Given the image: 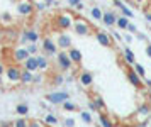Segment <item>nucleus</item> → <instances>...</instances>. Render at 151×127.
<instances>
[{
  "label": "nucleus",
  "instance_id": "1",
  "mask_svg": "<svg viewBox=\"0 0 151 127\" xmlns=\"http://www.w3.org/2000/svg\"><path fill=\"white\" fill-rule=\"evenodd\" d=\"M73 24H75V17L71 12H60L56 15V26L63 31L73 29Z\"/></svg>",
  "mask_w": 151,
  "mask_h": 127
},
{
  "label": "nucleus",
  "instance_id": "2",
  "mask_svg": "<svg viewBox=\"0 0 151 127\" xmlns=\"http://www.w3.org/2000/svg\"><path fill=\"white\" fill-rule=\"evenodd\" d=\"M15 10L21 17H31L36 10V5L31 0H19L17 5H15Z\"/></svg>",
  "mask_w": 151,
  "mask_h": 127
},
{
  "label": "nucleus",
  "instance_id": "3",
  "mask_svg": "<svg viewBox=\"0 0 151 127\" xmlns=\"http://www.w3.org/2000/svg\"><path fill=\"white\" fill-rule=\"evenodd\" d=\"M56 63H58V66H60L61 71H68L70 68L75 65L73 60L70 58V54L66 53V49H63V51H60V53L56 54Z\"/></svg>",
  "mask_w": 151,
  "mask_h": 127
},
{
  "label": "nucleus",
  "instance_id": "4",
  "mask_svg": "<svg viewBox=\"0 0 151 127\" xmlns=\"http://www.w3.org/2000/svg\"><path fill=\"white\" fill-rule=\"evenodd\" d=\"M21 75H22V70L17 65H10L5 70V78H7L9 83H21Z\"/></svg>",
  "mask_w": 151,
  "mask_h": 127
},
{
  "label": "nucleus",
  "instance_id": "5",
  "mask_svg": "<svg viewBox=\"0 0 151 127\" xmlns=\"http://www.w3.org/2000/svg\"><path fill=\"white\" fill-rule=\"evenodd\" d=\"M73 31H75L78 36H88L92 32V27L87 20L80 19V17H76L75 19V24H73Z\"/></svg>",
  "mask_w": 151,
  "mask_h": 127
},
{
  "label": "nucleus",
  "instance_id": "6",
  "mask_svg": "<svg viewBox=\"0 0 151 127\" xmlns=\"http://www.w3.org/2000/svg\"><path fill=\"white\" fill-rule=\"evenodd\" d=\"M41 47H42V53L48 54V56H53V54H58V53H60V51H58V49H60L58 42H56V41H53L51 37H46V39H42Z\"/></svg>",
  "mask_w": 151,
  "mask_h": 127
},
{
  "label": "nucleus",
  "instance_id": "7",
  "mask_svg": "<svg viewBox=\"0 0 151 127\" xmlns=\"http://www.w3.org/2000/svg\"><path fill=\"white\" fill-rule=\"evenodd\" d=\"M70 98L68 93L65 92H53V93H48L46 95V100L53 105H63V102H66Z\"/></svg>",
  "mask_w": 151,
  "mask_h": 127
},
{
  "label": "nucleus",
  "instance_id": "8",
  "mask_svg": "<svg viewBox=\"0 0 151 127\" xmlns=\"http://www.w3.org/2000/svg\"><path fill=\"white\" fill-rule=\"evenodd\" d=\"M29 56H31V53H29L27 46H26V47H24V46L15 47L14 53H12V58H14L15 63H24V61H26V60L29 58Z\"/></svg>",
  "mask_w": 151,
  "mask_h": 127
},
{
  "label": "nucleus",
  "instance_id": "9",
  "mask_svg": "<svg viewBox=\"0 0 151 127\" xmlns=\"http://www.w3.org/2000/svg\"><path fill=\"white\" fill-rule=\"evenodd\" d=\"M141 78H143V76H139L134 68H132V70H127V80H129V83L134 88H143V80H141Z\"/></svg>",
  "mask_w": 151,
  "mask_h": 127
},
{
  "label": "nucleus",
  "instance_id": "10",
  "mask_svg": "<svg viewBox=\"0 0 151 127\" xmlns=\"http://www.w3.org/2000/svg\"><path fill=\"white\" fill-rule=\"evenodd\" d=\"M22 41H24V42H37V41H39V32H37L36 29L22 31Z\"/></svg>",
  "mask_w": 151,
  "mask_h": 127
},
{
  "label": "nucleus",
  "instance_id": "11",
  "mask_svg": "<svg viewBox=\"0 0 151 127\" xmlns=\"http://www.w3.org/2000/svg\"><path fill=\"white\" fill-rule=\"evenodd\" d=\"M95 37H97V42H99L100 46H104V47H110V46H112V39H110V34L104 32V31H99V32L95 34Z\"/></svg>",
  "mask_w": 151,
  "mask_h": 127
},
{
  "label": "nucleus",
  "instance_id": "12",
  "mask_svg": "<svg viewBox=\"0 0 151 127\" xmlns=\"http://www.w3.org/2000/svg\"><path fill=\"white\" fill-rule=\"evenodd\" d=\"M78 81H80V85H82V87L88 88L90 85H93V73H92V71H82Z\"/></svg>",
  "mask_w": 151,
  "mask_h": 127
},
{
  "label": "nucleus",
  "instance_id": "13",
  "mask_svg": "<svg viewBox=\"0 0 151 127\" xmlns=\"http://www.w3.org/2000/svg\"><path fill=\"white\" fill-rule=\"evenodd\" d=\"M117 15L116 12H112V10H107V12H104V17H102V22L105 24L107 27H112V26H116V22H117Z\"/></svg>",
  "mask_w": 151,
  "mask_h": 127
},
{
  "label": "nucleus",
  "instance_id": "14",
  "mask_svg": "<svg viewBox=\"0 0 151 127\" xmlns=\"http://www.w3.org/2000/svg\"><path fill=\"white\" fill-rule=\"evenodd\" d=\"M56 42H58L60 49H70L71 47V37H70L68 34H60Z\"/></svg>",
  "mask_w": 151,
  "mask_h": 127
},
{
  "label": "nucleus",
  "instance_id": "15",
  "mask_svg": "<svg viewBox=\"0 0 151 127\" xmlns=\"http://www.w3.org/2000/svg\"><path fill=\"white\" fill-rule=\"evenodd\" d=\"M22 65H24L26 70H31V71H37V70H39V68H37V58H36V54H31Z\"/></svg>",
  "mask_w": 151,
  "mask_h": 127
},
{
  "label": "nucleus",
  "instance_id": "16",
  "mask_svg": "<svg viewBox=\"0 0 151 127\" xmlns=\"http://www.w3.org/2000/svg\"><path fill=\"white\" fill-rule=\"evenodd\" d=\"M68 54H70V58L73 60V63H75V65H80V63H82L83 54H82V51H80V49H76V47H70Z\"/></svg>",
  "mask_w": 151,
  "mask_h": 127
},
{
  "label": "nucleus",
  "instance_id": "17",
  "mask_svg": "<svg viewBox=\"0 0 151 127\" xmlns=\"http://www.w3.org/2000/svg\"><path fill=\"white\" fill-rule=\"evenodd\" d=\"M32 73H34V71L24 68V70H22V75H21V83H24V85H26V83H34V75Z\"/></svg>",
  "mask_w": 151,
  "mask_h": 127
},
{
  "label": "nucleus",
  "instance_id": "18",
  "mask_svg": "<svg viewBox=\"0 0 151 127\" xmlns=\"http://www.w3.org/2000/svg\"><path fill=\"white\" fill-rule=\"evenodd\" d=\"M36 58H37V68H39V71L48 70L49 63H48V58H46L44 54H36Z\"/></svg>",
  "mask_w": 151,
  "mask_h": 127
},
{
  "label": "nucleus",
  "instance_id": "19",
  "mask_svg": "<svg viewBox=\"0 0 151 127\" xmlns=\"http://www.w3.org/2000/svg\"><path fill=\"white\" fill-rule=\"evenodd\" d=\"M129 17L127 15H124V14H121L119 17H117V22H116V26L119 27V29H127L129 27Z\"/></svg>",
  "mask_w": 151,
  "mask_h": 127
},
{
  "label": "nucleus",
  "instance_id": "20",
  "mask_svg": "<svg viewBox=\"0 0 151 127\" xmlns=\"http://www.w3.org/2000/svg\"><path fill=\"white\" fill-rule=\"evenodd\" d=\"M90 15H92V19H93V20H102L104 10L99 5H93L92 9H90Z\"/></svg>",
  "mask_w": 151,
  "mask_h": 127
},
{
  "label": "nucleus",
  "instance_id": "21",
  "mask_svg": "<svg viewBox=\"0 0 151 127\" xmlns=\"http://www.w3.org/2000/svg\"><path fill=\"white\" fill-rule=\"evenodd\" d=\"M114 4H116V7L121 10V14H124V15H127V17H132V10L131 9H127V7L124 5L122 0H114Z\"/></svg>",
  "mask_w": 151,
  "mask_h": 127
},
{
  "label": "nucleus",
  "instance_id": "22",
  "mask_svg": "<svg viewBox=\"0 0 151 127\" xmlns=\"http://www.w3.org/2000/svg\"><path fill=\"white\" fill-rule=\"evenodd\" d=\"M134 58H136V56H134V53L131 51L129 47H126V49H124V61H126L127 65H131V66H134V63H136V61H134Z\"/></svg>",
  "mask_w": 151,
  "mask_h": 127
},
{
  "label": "nucleus",
  "instance_id": "23",
  "mask_svg": "<svg viewBox=\"0 0 151 127\" xmlns=\"http://www.w3.org/2000/svg\"><path fill=\"white\" fill-rule=\"evenodd\" d=\"M15 112L21 115V117H26V115H27V112H29V107L26 105V103H19V105L15 107Z\"/></svg>",
  "mask_w": 151,
  "mask_h": 127
},
{
  "label": "nucleus",
  "instance_id": "24",
  "mask_svg": "<svg viewBox=\"0 0 151 127\" xmlns=\"http://www.w3.org/2000/svg\"><path fill=\"white\" fill-rule=\"evenodd\" d=\"M99 121H100V126L104 127H110L112 126V122H110V119L107 117L105 114H100V117H99Z\"/></svg>",
  "mask_w": 151,
  "mask_h": 127
},
{
  "label": "nucleus",
  "instance_id": "25",
  "mask_svg": "<svg viewBox=\"0 0 151 127\" xmlns=\"http://www.w3.org/2000/svg\"><path fill=\"white\" fill-rule=\"evenodd\" d=\"M44 122H46V124H53V126H56V124H58V117L53 115V114H48L46 117H44Z\"/></svg>",
  "mask_w": 151,
  "mask_h": 127
},
{
  "label": "nucleus",
  "instance_id": "26",
  "mask_svg": "<svg viewBox=\"0 0 151 127\" xmlns=\"http://www.w3.org/2000/svg\"><path fill=\"white\" fill-rule=\"evenodd\" d=\"M137 112H139V115H150L151 114V108H150V105H148V103H144V105H141V107H139V110H137Z\"/></svg>",
  "mask_w": 151,
  "mask_h": 127
},
{
  "label": "nucleus",
  "instance_id": "27",
  "mask_svg": "<svg viewBox=\"0 0 151 127\" xmlns=\"http://www.w3.org/2000/svg\"><path fill=\"white\" fill-rule=\"evenodd\" d=\"M80 117H82V121L85 122V124H92V121H93L90 112H82V114H80Z\"/></svg>",
  "mask_w": 151,
  "mask_h": 127
},
{
  "label": "nucleus",
  "instance_id": "28",
  "mask_svg": "<svg viewBox=\"0 0 151 127\" xmlns=\"http://www.w3.org/2000/svg\"><path fill=\"white\" fill-rule=\"evenodd\" d=\"M93 100H95V103L99 105V108H100V110H104V108H105V102H104V98L100 97V95H95V97H93Z\"/></svg>",
  "mask_w": 151,
  "mask_h": 127
},
{
  "label": "nucleus",
  "instance_id": "29",
  "mask_svg": "<svg viewBox=\"0 0 151 127\" xmlns=\"http://www.w3.org/2000/svg\"><path fill=\"white\" fill-rule=\"evenodd\" d=\"M63 108H65V110H68V112H73V110L76 108V105H75V103H71L70 100H66V102H63Z\"/></svg>",
  "mask_w": 151,
  "mask_h": 127
},
{
  "label": "nucleus",
  "instance_id": "30",
  "mask_svg": "<svg viewBox=\"0 0 151 127\" xmlns=\"http://www.w3.org/2000/svg\"><path fill=\"white\" fill-rule=\"evenodd\" d=\"M134 70L137 71V75H139V76H144V75H146L144 66H143V65H139V63H134Z\"/></svg>",
  "mask_w": 151,
  "mask_h": 127
},
{
  "label": "nucleus",
  "instance_id": "31",
  "mask_svg": "<svg viewBox=\"0 0 151 127\" xmlns=\"http://www.w3.org/2000/svg\"><path fill=\"white\" fill-rule=\"evenodd\" d=\"M27 49H29V53H31V54H36V53H37V44H36V42H29Z\"/></svg>",
  "mask_w": 151,
  "mask_h": 127
},
{
  "label": "nucleus",
  "instance_id": "32",
  "mask_svg": "<svg viewBox=\"0 0 151 127\" xmlns=\"http://www.w3.org/2000/svg\"><path fill=\"white\" fill-rule=\"evenodd\" d=\"M26 126H29V122L26 119H17L15 121V127H26Z\"/></svg>",
  "mask_w": 151,
  "mask_h": 127
},
{
  "label": "nucleus",
  "instance_id": "33",
  "mask_svg": "<svg viewBox=\"0 0 151 127\" xmlns=\"http://www.w3.org/2000/svg\"><path fill=\"white\" fill-rule=\"evenodd\" d=\"M88 108H90V110H93V112L100 110V108H99V105L95 103V100H90V102H88Z\"/></svg>",
  "mask_w": 151,
  "mask_h": 127
},
{
  "label": "nucleus",
  "instance_id": "34",
  "mask_svg": "<svg viewBox=\"0 0 151 127\" xmlns=\"http://www.w3.org/2000/svg\"><path fill=\"white\" fill-rule=\"evenodd\" d=\"M0 20H4V22H10V20H12V17H10V14H2Z\"/></svg>",
  "mask_w": 151,
  "mask_h": 127
},
{
  "label": "nucleus",
  "instance_id": "35",
  "mask_svg": "<svg viewBox=\"0 0 151 127\" xmlns=\"http://www.w3.org/2000/svg\"><path fill=\"white\" fill-rule=\"evenodd\" d=\"M70 7H76L78 4H82V0H66Z\"/></svg>",
  "mask_w": 151,
  "mask_h": 127
},
{
  "label": "nucleus",
  "instance_id": "36",
  "mask_svg": "<svg viewBox=\"0 0 151 127\" xmlns=\"http://www.w3.org/2000/svg\"><path fill=\"white\" fill-rule=\"evenodd\" d=\"M65 126H68V127L75 126V119H66V121H65Z\"/></svg>",
  "mask_w": 151,
  "mask_h": 127
},
{
  "label": "nucleus",
  "instance_id": "37",
  "mask_svg": "<svg viewBox=\"0 0 151 127\" xmlns=\"http://www.w3.org/2000/svg\"><path fill=\"white\" fill-rule=\"evenodd\" d=\"M55 83H56V85H61V83H63V76H61V75H58V76L55 78Z\"/></svg>",
  "mask_w": 151,
  "mask_h": 127
},
{
  "label": "nucleus",
  "instance_id": "38",
  "mask_svg": "<svg viewBox=\"0 0 151 127\" xmlns=\"http://www.w3.org/2000/svg\"><path fill=\"white\" fill-rule=\"evenodd\" d=\"M112 36H114V39H116V41H119V42L122 41V37H121V34H119V32H116V31L112 32Z\"/></svg>",
  "mask_w": 151,
  "mask_h": 127
},
{
  "label": "nucleus",
  "instance_id": "39",
  "mask_svg": "<svg viewBox=\"0 0 151 127\" xmlns=\"http://www.w3.org/2000/svg\"><path fill=\"white\" fill-rule=\"evenodd\" d=\"M46 5H48L46 2H44V4H36V9H37V10H42V9H44Z\"/></svg>",
  "mask_w": 151,
  "mask_h": 127
},
{
  "label": "nucleus",
  "instance_id": "40",
  "mask_svg": "<svg viewBox=\"0 0 151 127\" xmlns=\"http://www.w3.org/2000/svg\"><path fill=\"white\" fill-rule=\"evenodd\" d=\"M127 29H129V32H136V31H137V27L134 26V24H129V27H127Z\"/></svg>",
  "mask_w": 151,
  "mask_h": 127
},
{
  "label": "nucleus",
  "instance_id": "41",
  "mask_svg": "<svg viewBox=\"0 0 151 127\" xmlns=\"http://www.w3.org/2000/svg\"><path fill=\"white\" fill-rule=\"evenodd\" d=\"M5 70H7V68H5L4 65H2V63H0V76H4V75H5Z\"/></svg>",
  "mask_w": 151,
  "mask_h": 127
},
{
  "label": "nucleus",
  "instance_id": "42",
  "mask_svg": "<svg viewBox=\"0 0 151 127\" xmlns=\"http://www.w3.org/2000/svg\"><path fill=\"white\" fill-rule=\"evenodd\" d=\"M146 54H148V58H151V44L148 42V46H146Z\"/></svg>",
  "mask_w": 151,
  "mask_h": 127
},
{
  "label": "nucleus",
  "instance_id": "43",
  "mask_svg": "<svg viewBox=\"0 0 151 127\" xmlns=\"http://www.w3.org/2000/svg\"><path fill=\"white\" fill-rule=\"evenodd\" d=\"M41 81H42V76H41V75H39V76L36 75V76H34V83H41Z\"/></svg>",
  "mask_w": 151,
  "mask_h": 127
},
{
  "label": "nucleus",
  "instance_id": "44",
  "mask_svg": "<svg viewBox=\"0 0 151 127\" xmlns=\"http://www.w3.org/2000/svg\"><path fill=\"white\" fill-rule=\"evenodd\" d=\"M134 2H136L137 5H144V4H146V2H148V0H134Z\"/></svg>",
  "mask_w": 151,
  "mask_h": 127
},
{
  "label": "nucleus",
  "instance_id": "45",
  "mask_svg": "<svg viewBox=\"0 0 151 127\" xmlns=\"http://www.w3.org/2000/svg\"><path fill=\"white\" fill-rule=\"evenodd\" d=\"M146 20H148V22H151V12H146Z\"/></svg>",
  "mask_w": 151,
  "mask_h": 127
},
{
  "label": "nucleus",
  "instance_id": "46",
  "mask_svg": "<svg viewBox=\"0 0 151 127\" xmlns=\"http://www.w3.org/2000/svg\"><path fill=\"white\" fill-rule=\"evenodd\" d=\"M44 2H46V4H48V5H51V4H53V2H55V0H44Z\"/></svg>",
  "mask_w": 151,
  "mask_h": 127
},
{
  "label": "nucleus",
  "instance_id": "47",
  "mask_svg": "<svg viewBox=\"0 0 151 127\" xmlns=\"http://www.w3.org/2000/svg\"><path fill=\"white\" fill-rule=\"evenodd\" d=\"M146 85H148V87L151 88V80H146Z\"/></svg>",
  "mask_w": 151,
  "mask_h": 127
}]
</instances>
